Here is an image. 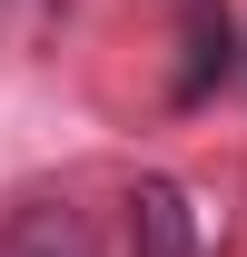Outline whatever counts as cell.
Here are the masks:
<instances>
[{
    "instance_id": "cell-1",
    "label": "cell",
    "mask_w": 247,
    "mask_h": 257,
    "mask_svg": "<svg viewBox=\"0 0 247 257\" xmlns=\"http://www.w3.org/2000/svg\"><path fill=\"white\" fill-rule=\"evenodd\" d=\"M0 257H99V227L79 198H20L0 218Z\"/></svg>"
},
{
    "instance_id": "cell-2",
    "label": "cell",
    "mask_w": 247,
    "mask_h": 257,
    "mask_svg": "<svg viewBox=\"0 0 247 257\" xmlns=\"http://www.w3.org/2000/svg\"><path fill=\"white\" fill-rule=\"evenodd\" d=\"M178 20H188V40H178V79H168V99L198 109V99L227 79V40H237V20H227V0H178Z\"/></svg>"
},
{
    "instance_id": "cell-3",
    "label": "cell",
    "mask_w": 247,
    "mask_h": 257,
    "mask_svg": "<svg viewBox=\"0 0 247 257\" xmlns=\"http://www.w3.org/2000/svg\"><path fill=\"white\" fill-rule=\"evenodd\" d=\"M129 257H198V218H188L178 178H139V198H129Z\"/></svg>"
}]
</instances>
